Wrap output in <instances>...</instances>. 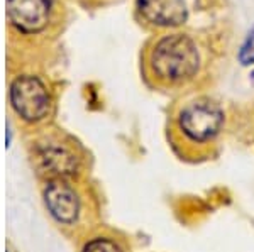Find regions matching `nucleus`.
Instances as JSON below:
<instances>
[{"label": "nucleus", "mask_w": 254, "mask_h": 252, "mask_svg": "<svg viewBox=\"0 0 254 252\" xmlns=\"http://www.w3.org/2000/svg\"><path fill=\"white\" fill-rule=\"evenodd\" d=\"M149 66L156 80L163 83H183L198 73L200 52L196 43L187 34L165 36L153 46Z\"/></svg>", "instance_id": "obj_1"}, {"label": "nucleus", "mask_w": 254, "mask_h": 252, "mask_svg": "<svg viewBox=\"0 0 254 252\" xmlns=\"http://www.w3.org/2000/svg\"><path fill=\"white\" fill-rule=\"evenodd\" d=\"M224 125V110L210 99H198L187 103L178 115V127L191 142H208Z\"/></svg>", "instance_id": "obj_2"}, {"label": "nucleus", "mask_w": 254, "mask_h": 252, "mask_svg": "<svg viewBox=\"0 0 254 252\" xmlns=\"http://www.w3.org/2000/svg\"><path fill=\"white\" fill-rule=\"evenodd\" d=\"M10 103L24 120L36 122L48 115L51 99L39 78L19 76L10 87Z\"/></svg>", "instance_id": "obj_3"}, {"label": "nucleus", "mask_w": 254, "mask_h": 252, "mask_svg": "<svg viewBox=\"0 0 254 252\" xmlns=\"http://www.w3.org/2000/svg\"><path fill=\"white\" fill-rule=\"evenodd\" d=\"M53 0H7L10 22L22 32H39L44 29L51 14Z\"/></svg>", "instance_id": "obj_4"}, {"label": "nucleus", "mask_w": 254, "mask_h": 252, "mask_svg": "<svg viewBox=\"0 0 254 252\" xmlns=\"http://www.w3.org/2000/svg\"><path fill=\"white\" fill-rule=\"evenodd\" d=\"M137 10L146 22L158 27H176L187 22L185 0H137Z\"/></svg>", "instance_id": "obj_5"}, {"label": "nucleus", "mask_w": 254, "mask_h": 252, "mask_svg": "<svg viewBox=\"0 0 254 252\" xmlns=\"http://www.w3.org/2000/svg\"><path fill=\"white\" fill-rule=\"evenodd\" d=\"M44 202L49 213L60 223H73L78 218L80 202L76 193L63 181H51L44 190Z\"/></svg>", "instance_id": "obj_6"}, {"label": "nucleus", "mask_w": 254, "mask_h": 252, "mask_svg": "<svg viewBox=\"0 0 254 252\" xmlns=\"http://www.w3.org/2000/svg\"><path fill=\"white\" fill-rule=\"evenodd\" d=\"M39 157L44 168L58 176H71L76 169V159L68 149L56 144L43 146L39 149Z\"/></svg>", "instance_id": "obj_7"}, {"label": "nucleus", "mask_w": 254, "mask_h": 252, "mask_svg": "<svg viewBox=\"0 0 254 252\" xmlns=\"http://www.w3.org/2000/svg\"><path fill=\"white\" fill-rule=\"evenodd\" d=\"M83 252H122L119 244L112 239L98 237L90 241L87 246L83 247Z\"/></svg>", "instance_id": "obj_8"}, {"label": "nucleus", "mask_w": 254, "mask_h": 252, "mask_svg": "<svg viewBox=\"0 0 254 252\" xmlns=\"http://www.w3.org/2000/svg\"><path fill=\"white\" fill-rule=\"evenodd\" d=\"M237 58H239L241 64H244V66L254 64V31L249 32V36L246 38V41L243 43V46H241V50H239Z\"/></svg>", "instance_id": "obj_9"}]
</instances>
